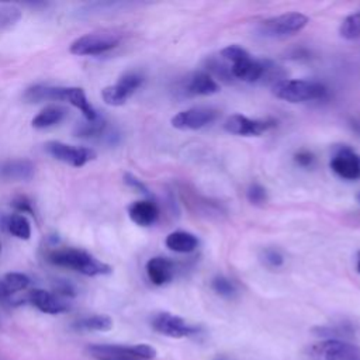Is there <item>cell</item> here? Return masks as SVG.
<instances>
[{
	"instance_id": "1",
	"label": "cell",
	"mask_w": 360,
	"mask_h": 360,
	"mask_svg": "<svg viewBox=\"0 0 360 360\" xmlns=\"http://www.w3.org/2000/svg\"><path fill=\"white\" fill-rule=\"evenodd\" d=\"M48 262L59 267L76 270L84 276H105L112 270L107 263L76 248H60L51 250L48 253Z\"/></svg>"
},
{
	"instance_id": "2",
	"label": "cell",
	"mask_w": 360,
	"mask_h": 360,
	"mask_svg": "<svg viewBox=\"0 0 360 360\" xmlns=\"http://www.w3.org/2000/svg\"><path fill=\"white\" fill-rule=\"evenodd\" d=\"M328 90L322 83L301 79H280L273 84V94L288 103H305L319 100Z\"/></svg>"
},
{
	"instance_id": "3",
	"label": "cell",
	"mask_w": 360,
	"mask_h": 360,
	"mask_svg": "<svg viewBox=\"0 0 360 360\" xmlns=\"http://www.w3.org/2000/svg\"><path fill=\"white\" fill-rule=\"evenodd\" d=\"M308 22L309 18L302 13H284L263 20L259 24V32L270 38H283L302 31Z\"/></svg>"
},
{
	"instance_id": "4",
	"label": "cell",
	"mask_w": 360,
	"mask_h": 360,
	"mask_svg": "<svg viewBox=\"0 0 360 360\" xmlns=\"http://www.w3.org/2000/svg\"><path fill=\"white\" fill-rule=\"evenodd\" d=\"M121 41V35L112 31H101V32H89L79 38H76L69 51L77 56L86 55H100L112 48H115Z\"/></svg>"
},
{
	"instance_id": "5",
	"label": "cell",
	"mask_w": 360,
	"mask_h": 360,
	"mask_svg": "<svg viewBox=\"0 0 360 360\" xmlns=\"http://www.w3.org/2000/svg\"><path fill=\"white\" fill-rule=\"evenodd\" d=\"M312 360H360V347L339 339H325L309 347Z\"/></svg>"
},
{
	"instance_id": "6",
	"label": "cell",
	"mask_w": 360,
	"mask_h": 360,
	"mask_svg": "<svg viewBox=\"0 0 360 360\" xmlns=\"http://www.w3.org/2000/svg\"><path fill=\"white\" fill-rule=\"evenodd\" d=\"M44 146L52 158L73 167H82L90 160L96 159V152L86 146L68 145L60 141H48Z\"/></svg>"
},
{
	"instance_id": "7",
	"label": "cell",
	"mask_w": 360,
	"mask_h": 360,
	"mask_svg": "<svg viewBox=\"0 0 360 360\" xmlns=\"http://www.w3.org/2000/svg\"><path fill=\"white\" fill-rule=\"evenodd\" d=\"M143 76L138 72L124 73L115 84L107 86L101 90V97L108 105H122L142 84Z\"/></svg>"
},
{
	"instance_id": "8",
	"label": "cell",
	"mask_w": 360,
	"mask_h": 360,
	"mask_svg": "<svg viewBox=\"0 0 360 360\" xmlns=\"http://www.w3.org/2000/svg\"><path fill=\"white\" fill-rule=\"evenodd\" d=\"M152 328L167 338L181 339L198 332V328L190 325L184 318L170 314V312H159L152 318Z\"/></svg>"
},
{
	"instance_id": "9",
	"label": "cell",
	"mask_w": 360,
	"mask_h": 360,
	"mask_svg": "<svg viewBox=\"0 0 360 360\" xmlns=\"http://www.w3.org/2000/svg\"><path fill=\"white\" fill-rule=\"evenodd\" d=\"M218 111L211 107H191L177 112L172 118V127L180 131H195L214 122Z\"/></svg>"
},
{
	"instance_id": "10",
	"label": "cell",
	"mask_w": 360,
	"mask_h": 360,
	"mask_svg": "<svg viewBox=\"0 0 360 360\" xmlns=\"http://www.w3.org/2000/svg\"><path fill=\"white\" fill-rule=\"evenodd\" d=\"M274 127L269 120H252L242 114H232L224 122V129L239 136H259Z\"/></svg>"
},
{
	"instance_id": "11",
	"label": "cell",
	"mask_w": 360,
	"mask_h": 360,
	"mask_svg": "<svg viewBox=\"0 0 360 360\" xmlns=\"http://www.w3.org/2000/svg\"><path fill=\"white\" fill-rule=\"evenodd\" d=\"M330 169L345 180L360 179V155L349 146H340L330 159Z\"/></svg>"
},
{
	"instance_id": "12",
	"label": "cell",
	"mask_w": 360,
	"mask_h": 360,
	"mask_svg": "<svg viewBox=\"0 0 360 360\" xmlns=\"http://www.w3.org/2000/svg\"><path fill=\"white\" fill-rule=\"evenodd\" d=\"M229 66H231L232 77H236V79H239L242 82H248V83L257 82L259 79L266 76V72L269 69L267 63L253 59L250 53H246L245 56L235 60Z\"/></svg>"
},
{
	"instance_id": "13",
	"label": "cell",
	"mask_w": 360,
	"mask_h": 360,
	"mask_svg": "<svg viewBox=\"0 0 360 360\" xmlns=\"http://www.w3.org/2000/svg\"><path fill=\"white\" fill-rule=\"evenodd\" d=\"M87 350L96 360H142L138 354L136 345H91Z\"/></svg>"
},
{
	"instance_id": "14",
	"label": "cell",
	"mask_w": 360,
	"mask_h": 360,
	"mask_svg": "<svg viewBox=\"0 0 360 360\" xmlns=\"http://www.w3.org/2000/svg\"><path fill=\"white\" fill-rule=\"evenodd\" d=\"M146 274L155 285H163L174 277V263L162 256L150 257L146 263Z\"/></svg>"
},
{
	"instance_id": "15",
	"label": "cell",
	"mask_w": 360,
	"mask_h": 360,
	"mask_svg": "<svg viewBox=\"0 0 360 360\" xmlns=\"http://www.w3.org/2000/svg\"><path fill=\"white\" fill-rule=\"evenodd\" d=\"M28 300L31 301V304L34 307H37L41 312H45V314L55 315V314L65 312L69 308L65 304V301H62L56 294L45 291V290H41V288L32 290L28 294Z\"/></svg>"
},
{
	"instance_id": "16",
	"label": "cell",
	"mask_w": 360,
	"mask_h": 360,
	"mask_svg": "<svg viewBox=\"0 0 360 360\" xmlns=\"http://www.w3.org/2000/svg\"><path fill=\"white\" fill-rule=\"evenodd\" d=\"M60 101H68L82 111L86 121H94L98 114L86 97V93L80 87H62Z\"/></svg>"
},
{
	"instance_id": "17",
	"label": "cell",
	"mask_w": 360,
	"mask_h": 360,
	"mask_svg": "<svg viewBox=\"0 0 360 360\" xmlns=\"http://www.w3.org/2000/svg\"><path fill=\"white\" fill-rule=\"evenodd\" d=\"M128 215L132 222L139 226H149L156 222L159 217V210L156 204L150 200L135 201L128 207Z\"/></svg>"
},
{
	"instance_id": "18",
	"label": "cell",
	"mask_w": 360,
	"mask_h": 360,
	"mask_svg": "<svg viewBox=\"0 0 360 360\" xmlns=\"http://www.w3.org/2000/svg\"><path fill=\"white\" fill-rule=\"evenodd\" d=\"M219 90L218 83L205 72H197L188 77L184 93L188 96H211Z\"/></svg>"
},
{
	"instance_id": "19",
	"label": "cell",
	"mask_w": 360,
	"mask_h": 360,
	"mask_svg": "<svg viewBox=\"0 0 360 360\" xmlns=\"http://www.w3.org/2000/svg\"><path fill=\"white\" fill-rule=\"evenodd\" d=\"M34 176V165L27 159H13L0 165V177L11 181L30 180Z\"/></svg>"
},
{
	"instance_id": "20",
	"label": "cell",
	"mask_w": 360,
	"mask_h": 360,
	"mask_svg": "<svg viewBox=\"0 0 360 360\" xmlns=\"http://www.w3.org/2000/svg\"><path fill=\"white\" fill-rule=\"evenodd\" d=\"M166 246L177 253H190L198 246V239L195 235L187 231L170 232L165 239Z\"/></svg>"
},
{
	"instance_id": "21",
	"label": "cell",
	"mask_w": 360,
	"mask_h": 360,
	"mask_svg": "<svg viewBox=\"0 0 360 360\" xmlns=\"http://www.w3.org/2000/svg\"><path fill=\"white\" fill-rule=\"evenodd\" d=\"M66 112L68 111L60 105H48L32 118V127L38 128V129L52 127V125L60 122L65 118Z\"/></svg>"
},
{
	"instance_id": "22",
	"label": "cell",
	"mask_w": 360,
	"mask_h": 360,
	"mask_svg": "<svg viewBox=\"0 0 360 360\" xmlns=\"http://www.w3.org/2000/svg\"><path fill=\"white\" fill-rule=\"evenodd\" d=\"M77 329L82 330H97V332H107L112 328V319L108 315L104 314H97L91 316L82 318L80 321L76 322L75 325Z\"/></svg>"
},
{
	"instance_id": "23",
	"label": "cell",
	"mask_w": 360,
	"mask_h": 360,
	"mask_svg": "<svg viewBox=\"0 0 360 360\" xmlns=\"http://www.w3.org/2000/svg\"><path fill=\"white\" fill-rule=\"evenodd\" d=\"M7 228L11 235L18 239H30L31 236V226L28 219L22 214H13L7 219Z\"/></svg>"
},
{
	"instance_id": "24",
	"label": "cell",
	"mask_w": 360,
	"mask_h": 360,
	"mask_svg": "<svg viewBox=\"0 0 360 360\" xmlns=\"http://www.w3.org/2000/svg\"><path fill=\"white\" fill-rule=\"evenodd\" d=\"M105 127H107L105 120L98 115L94 121H86V122L77 124V127L75 129V134L77 136H82V138L101 136L105 131Z\"/></svg>"
},
{
	"instance_id": "25",
	"label": "cell",
	"mask_w": 360,
	"mask_h": 360,
	"mask_svg": "<svg viewBox=\"0 0 360 360\" xmlns=\"http://www.w3.org/2000/svg\"><path fill=\"white\" fill-rule=\"evenodd\" d=\"M340 37L345 39H357L360 38V11L347 15L339 28Z\"/></svg>"
},
{
	"instance_id": "26",
	"label": "cell",
	"mask_w": 360,
	"mask_h": 360,
	"mask_svg": "<svg viewBox=\"0 0 360 360\" xmlns=\"http://www.w3.org/2000/svg\"><path fill=\"white\" fill-rule=\"evenodd\" d=\"M211 287L218 295L224 298H232L236 294V285L233 284V281H231L225 276L214 277L211 281Z\"/></svg>"
},
{
	"instance_id": "27",
	"label": "cell",
	"mask_w": 360,
	"mask_h": 360,
	"mask_svg": "<svg viewBox=\"0 0 360 360\" xmlns=\"http://www.w3.org/2000/svg\"><path fill=\"white\" fill-rule=\"evenodd\" d=\"M3 281L11 295L17 291L24 290L30 284V278L22 273H7L3 278Z\"/></svg>"
},
{
	"instance_id": "28",
	"label": "cell",
	"mask_w": 360,
	"mask_h": 360,
	"mask_svg": "<svg viewBox=\"0 0 360 360\" xmlns=\"http://www.w3.org/2000/svg\"><path fill=\"white\" fill-rule=\"evenodd\" d=\"M246 195H248L249 202L253 205H263L267 202V193H266L264 187H262L257 183H253L249 186Z\"/></svg>"
},
{
	"instance_id": "29",
	"label": "cell",
	"mask_w": 360,
	"mask_h": 360,
	"mask_svg": "<svg viewBox=\"0 0 360 360\" xmlns=\"http://www.w3.org/2000/svg\"><path fill=\"white\" fill-rule=\"evenodd\" d=\"M262 260L266 266L269 267H280L283 263H284V257L283 255L277 250V249H273V248H267L262 252Z\"/></svg>"
},
{
	"instance_id": "30",
	"label": "cell",
	"mask_w": 360,
	"mask_h": 360,
	"mask_svg": "<svg viewBox=\"0 0 360 360\" xmlns=\"http://www.w3.org/2000/svg\"><path fill=\"white\" fill-rule=\"evenodd\" d=\"M124 181L129 186V187H132V188H135L136 191H139V193H142V194H145V195H149V190H148V187L138 179V177H135L134 174H131V173H125L124 174Z\"/></svg>"
},
{
	"instance_id": "31",
	"label": "cell",
	"mask_w": 360,
	"mask_h": 360,
	"mask_svg": "<svg viewBox=\"0 0 360 360\" xmlns=\"http://www.w3.org/2000/svg\"><path fill=\"white\" fill-rule=\"evenodd\" d=\"M13 207L20 211V212H32V207H31V201L25 197V195H18L13 200Z\"/></svg>"
},
{
	"instance_id": "32",
	"label": "cell",
	"mask_w": 360,
	"mask_h": 360,
	"mask_svg": "<svg viewBox=\"0 0 360 360\" xmlns=\"http://www.w3.org/2000/svg\"><path fill=\"white\" fill-rule=\"evenodd\" d=\"M295 162L300 165V166H304V167H308L314 163V155L308 150H301L295 155Z\"/></svg>"
},
{
	"instance_id": "33",
	"label": "cell",
	"mask_w": 360,
	"mask_h": 360,
	"mask_svg": "<svg viewBox=\"0 0 360 360\" xmlns=\"http://www.w3.org/2000/svg\"><path fill=\"white\" fill-rule=\"evenodd\" d=\"M56 292H59V294H62V295H69V297H72V295H75V290H73V287L69 284V283H66V281H59V283H56Z\"/></svg>"
},
{
	"instance_id": "34",
	"label": "cell",
	"mask_w": 360,
	"mask_h": 360,
	"mask_svg": "<svg viewBox=\"0 0 360 360\" xmlns=\"http://www.w3.org/2000/svg\"><path fill=\"white\" fill-rule=\"evenodd\" d=\"M10 297H11V294H10V291L7 290L4 281L0 280V301H6V300H8Z\"/></svg>"
},
{
	"instance_id": "35",
	"label": "cell",
	"mask_w": 360,
	"mask_h": 360,
	"mask_svg": "<svg viewBox=\"0 0 360 360\" xmlns=\"http://www.w3.org/2000/svg\"><path fill=\"white\" fill-rule=\"evenodd\" d=\"M356 266H357V271L360 273V252H359V255H357V263H356Z\"/></svg>"
},
{
	"instance_id": "36",
	"label": "cell",
	"mask_w": 360,
	"mask_h": 360,
	"mask_svg": "<svg viewBox=\"0 0 360 360\" xmlns=\"http://www.w3.org/2000/svg\"><path fill=\"white\" fill-rule=\"evenodd\" d=\"M356 198H357V201H359V202H360V193H359V194H357V195H356Z\"/></svg>"
},
{
	"instance_id": "37",
	"label": "cell",
	"mask_w": 360,
	"mask_h": 360,
	"mask_svg": "<svg viewBox=\"0 0 360 360\" xmlns=\"http://www.w3.org/2000/svg\"><path fill=\"white\" fill-rule=\"evenodd\" d=\"M217 360H226V359H222V357H221V359H217Z\"/></svg>"
},
{
	"instance_id": "38",
	"label": "cell",
	"mask_w": 360,
	"mask_h": 360,
	"mask_svg": "<svg viewBox=\"0 0 360 360\" xmlns=\"http://www.w3.org/2000/svg\"><path fill=\"white\" fill-rule=\"evenodd\" d=\"M0 249H1V245H0Z\"/></svg>"
}]
</instances>
